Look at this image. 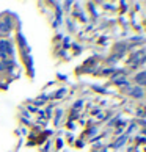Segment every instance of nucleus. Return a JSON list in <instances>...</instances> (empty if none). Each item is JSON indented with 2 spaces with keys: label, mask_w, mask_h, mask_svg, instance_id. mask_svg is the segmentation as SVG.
Returning <instances> with one entry per match:
<instances>
[{
  "label": "nucleus",
  "mask_w": 146,
  "mask_h": 152,
  "mask_svg": "<svg viewBox=\"0 0 146 152\" xmlns=\"http://www.w3.org/2000/svg\"><path fill=\"white\" fill-rule=\"evenodd\" d=\"M10 28H11V20L10 19H3L2 22H0V30H2L3 33L10 31Z\"/></svg>",
  "instance_id": "f257e3e1"
},
{
  "label": "nucleus",
  "mask_w": 146,
  "mask_h": 152,
  "mask_svg": "<svg viewBox=\"0 0 146 152\" xmlns=\"http://www.w3.org/2000/svg\"><path fill=\"white\" fill-rule=\"evenodd\" d=\"M11 52V49H10V44L8 42H0V55H3V58L7 57V53Z\"/></svg>",
  "instance_id": "f03ea898"
},
{
  "label": "nucleus",
  "mask_w": 146,
  "mask_h": 152,
  "mask_svg": "<svg viewBox=\"0 0 146 152\" xmlns=\"http://www.w3.org/2000/svg\"><path fill=\"white\" fill-rule=\"evenodd\" d=\"M131 94L134 96V97H142V96H143V89L142 88H132Z\"/></svg>",
  "instance_id": "7ed1b4c3"
},
{
  "label": "nucleus",
  "mask_w": 146,
  "mask_h": 152,
  "mask_svg": "<svg viewBox=\"0 0 146 152\" xmlns=\"http://www.w3.org/2000/svg\"><path fill=\"white\" fill-rule=\"evenodd\" d=\"M137 82L146 83V72H142V74H138V75H137Z\"/></svg>",
  "instance_id": "20e7f679"
}]
</instances>
